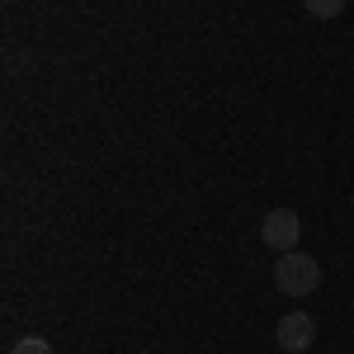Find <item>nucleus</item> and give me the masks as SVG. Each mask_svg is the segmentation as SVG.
Instances as JSON below:
<instances>
[{
  "label": "nucleus",
  "instance_id": "obj_1",
  "mask_svg": "<svg viewBox=\"0 0 354 354\" xmlns=\"http://www.w3.org/2000/svg\"><path fill=\"white\" fill-rule=\"evenodd\" d=\"M274 283H279V293H288V298H307V293L322 288V265H317L312 255L288 250V255H279V265H274Z\"/></svg>",
  "mask_w": 354,
  "mask_h": 354
},
{
  "label": "nucleus",
  "instance_id": "obj_2",
  "mask_svg": "<svg viewBox=\"0 0 354 354\" xmlns=\"http://www.w3.org/2000/svg\"><path fill=\"white\" fill-rule=\"evenodd\" d=\"M298 236H302V222H298L293 208H274V213H265V222H260V241L270 245V250H279V255L298 250Z\"/></svg>",
  "mask_w": 354,
  "mask_h": 354
},
{
  "label": "nucleus",
  "instance_id": "obj_3",
  "mask_svg": "<svg viewBox=\"0 0 354 354\" xmlns=\"http://www.w3.org/2000/svg\"><path fill=\"white\" fill-rule=\"evenodd\" d=\"M279 345H283V354H302L312 340H317V322L307 317V312H288L283 322H279Z\"/></svg>",
  "mask_w": 354,
  "mask_h": 354
},
{
  "label": "nucleus",
  "instance_id": "obj_4",
  "mask_svg": "<svg viewBox=\"0 0 354 354\" xmlns=\"http://www.w3.org/2000/svg\"><path fill=\"white\" fill-rule=\"evenodd\" d=\"M307 5V15H317V19H335L340 10H345V0H302Z\"/></svg>",
  "mask_w": 354,
  "mask_h": 354
},
{
  "label": "nucleus",
  "instance_id": "obj_5",
  "mask_svg": "<svg viewBox=\"0 0 354 354\" xmlns=\"http://www.w3.org/2000/svg\"><path fill=\"white\" fill-rule=\"evenodd\" d=\"M10 354H53V345H48L43 335H24V340H19Z\"/></svg>",
  "mask_w": 354,
  "mask_h": 354
}]
</instances>
